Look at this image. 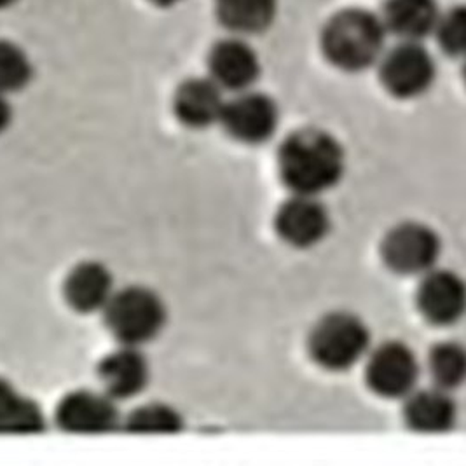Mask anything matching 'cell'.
Wrapping results in <instances>:
<instances>
[{"label":"cell","instance_id":"obj_19","mask_svg":"<svg viewBox=\"0 0 466 466\" xmlns=\"http://www.w3.org/2000/svg\"><path fill=\"white\" fill-rule=\"evenodd\" d=\"M44 430L41 409L0 381V433H37Z\"/></svg>","mask_w":466,"mask_h":466},{"label":"cell","instance_id":"obj_10","mask_svg":"<svg viewBox=\"0 0 466 466\" xmlns=\"http://www.w3.org/2000/svg\"><path fill=\"white\" fill-rule=\"evenodd\" d=\"M278 236L294 248H311L330 229V215L319 196L294 194L276 212Z\"/></svg>","mask_w":466,"mask_h":466},{"label":"cell","instance_id":"obj_13","mask_svg":"<svg viewBox=\"0 0 466 466\" xmlns=\"http://www.w3.org/2000/svg\"><path fill=\"white\" fill-rule=\"evenodd\" d=\"M98 378L108 397L127 400L140 395L147 388L150 367L146 355L137 346L121 344L98 365Z\"/></svg>","mask_w":466,"mask_h":466},{"label":"cell","instance_id":"obj_15","mask_svg":"<svg viewBox=\"0 0 466 466\" xmlns=\"http://www.w3.org/2000/svg\"><path fill=\"white\" fill-rule=\"evenodd\" d=\"M114 292V276L106 264L96 260L77 264L65 279V299L77 313L104 311Z\"/></svg>","mask_w":466,"mask_h":466},{"label":"cell","instance_id":"obj_5","mask_svg":"<svg viewBox=\"0 0 466 466\" xmlns=\"http://www.w3.org/2000/svg\"><path fill=\"white\" fill-rule=\"evenodd\" d=\"M380 79L384 89L400 100L423 96L437 79V65L421 43H402L380 60Z\"/></svg>","mask_w":466,"mask_h":466},{"label":"cell","instance_id":"obj_23","mask_svg":"<svg viewBox=\"0 0 466 466\" xmlns=\"http://www.w3.org/2000/svg\"><path fill=\"white\" fill-rule=\"evenodd\" d=\"M433 35L437 37L445 55L461 56L465 53L466 46L465 7H454L447 13H442Z\"/></svg>","mask_w":466,"mask_h":466},{"label":"cell","instance_id":"obj_1","mask_svg":"<svg viewBox=\"0 0 466 466\" xmlns=\"http://www.w3.org/2000/svg\"><path fill=\"white\" fill-rule=\"evenodd\" d=\"M344 150L325 129L302 127L278 150V171L292 194L319 196L336 187L344 175Z\"/></svg>","mask_w":466,"mask_h":466},{"label":"cell","instance_id":"obj_25","mask_svg":"<svg viewBox=\"0 0 466 466\" xmlns=\"http://www.w3.org/2000/svg\"><path fill=\"white\" fill-rule=\"evenodd\" d=\"M147 2L154 4L156 7H173V5H177L182 0H147Z\"/></svg>","mask_w":466,"mask_h":466},{"label":"cell","instance_id":"obj_2","mask_svg":"<svg viewBox=\"0 0 466 466\" xmlns=\"http://www.w3.org/2000/svg\"><path fill=\"white\" fill-rule=\"evenodd\" d=\"M386 28L381 16L350 7L336 13L321 30V53L342 72L359 74L380 64L386 49Z\"/></svg>","mask_w":466,"mask_h":466},{"label":"cell","instance_id":"obj_20","mask_svg":"<svg viewBox=\"0 0 466 466\" xmlns=\"http://www.w3.org/2000/svg\"><path fill=\"white\" fill-rule=\"evenodd\" d=\"M125 426L127 433L137 435H175L180 433L186 426L184 416L168 403L150 402L137 407L127 420Z\"/></svg>","mask_w":466,"mask_h":466},{"label":"cell","instance_id":"obj_12","mask_svg":"<svg viewBox=\"0 0 466 466\" xmlns=\"http://www.w3.org/2000/svg\"><path fill=\"white\" fill-rule=\"evenodd\" d=\"M416 302L424 319L433 325H452L463 317L466 306L465 281L447 269L424 273Z\"/></svg>","mask_w":466,"mask_h":466},{"label":"cell","instance_id":"obj_9","mask_svg":"<svg viewBox=\"0 0 466 466\" xmlns=\"http://www.w3.org/2000/svg\"><path fill=\"white\" fill-rule=\"evenodd\" d=\"M56 423L68 433L102 435L121 426V414L116 400L106 391L77 390L58 403Z\"/></svg>","mask_w":466,"mask_h":466},{"label":"cell","instance_id":"obj_8","mask_svg":"<svg viewBox=\"0 0 466 466\" xmlns=\"http://www.w3.org/2000/svg\"><path fill=\"white\" fill-rule=\"evenodd\" d=\"M220 125L236 142L260 146L275 137L279 108L269 95L247 89L226 102Z\"/></svg>","mask_w":466,"mask_h":466},{"label":"cell","instance_id":"obj_21","mask_svg":"<svg viewBox=\"0 0 466 466\" xmlns=\"http://www.w3.org/2000/svg\"><path fill=\"white\" fill-rule=\"evenodd\" d=\"M428 370L435 386L454 390L461 386L466 376V351L460 342H441L430 351Z\"/></svg>","mask_w":466,"mask_h":466},{"label":"cell","instance_id":"obj_4","mask_svg":"<svg viewBox=\"0 0 466 466\" xmlns=\"http://www.w3.org/2000/svg\"><path fill=\"white\" fill-rule=\"evenodd\" d=\"M370 348V330L363 319L348 311L325 315L313 327L308 350L317 365L330 372L359 365Z\"/></svg>","mask_w":466,"mask_h":466},{"label":"cell","instance_id":"obj_7","mask_svg":"<svg viewBox=\"0 0 466 466\" xmlns=\"http://www.w3.org/2000/svg\"><path fill=\"white\" fill-rule=\"evenodd\" d=\"M365 380L382 399H405L420 381V361L402 340H388L378 346L367 361Z\"/></svg>","mask_w":466,"mask_h":466},{"label":"cell","instance_id":"obj_11","mask_svg":"<svg viewBox=\"0 0 466 466\" xmlns=\"http://www.w3.org/2000/svg\"><path fill=\"white\" fill-rule=\"evenodd\" d=\"M210 79L224 91L252 89L260 77V60L250 44L241 37L218 41L208 55Z\"/></svg>","mask_w":466,"mask_h":466},{"label":"cell","instance_id":"obj_22","mask_svg":"<svg viewBox=\"0 0 466 466\" xmlns=\"http://www.w3.org/2000/svg\"><path fill=\"white\" fill-rule=\"evenodd\" d=\"M34 66L28 53L13 41H0V93L9 95L30 85Z\"/></svg>","mask_w":466,"mask_h":466},{"label":"cell","instance_id":"obj_14","mask_svg":"<svg viewBox=\"0 0 466 466\" xmlns=\"http://www.w3.org/2000/svg\"><path fill=\"white\" fill-rule=\"evenodd\" d=\"M224 106V89L215 85L210 77H194L182 83L173 98V110L178 121L194 129L220 123Z\"/></svg>","mask_w":466,"mask_h":466},{"label":"cell","instance_id":"obj_6","mask_svg":"<svg viewBox=\"0 0 466 466\" xmlns=\"http://www.w3.org/2000/svg\"><path fill=\"white\" fill-rule=\"evenodd\" d=\"M381 255L393 273L423 276L439 260L441 238L421 222H403L384 236Z\"/></svg>","mask_w":466,"mask_h":466},{"label":"cell","instance_id":"obj_3","mask_svg":"<svg viewBox=\"0 0 466 466\" xmlns=\"http://www.w3.org/2000/svg\"><path fill=\"white\" fill-rule=\"evenodd\" d=\"M110 334L127 346H137L156 339L168 319L161 296L142 285L116 290L104 309Z\"/></svg>","mask_w":466,"mask_h":466},{"label":"cell","instance_id":"obj_18","mask_svg":"<svg viewBox=\"0 0 466 466\" xmlns=\"http://www.w3.org/2000/svg\"><path fill=\"white\" fill-rule=\"evenodd\" d=\"M215 13L234 35H258L273 26L278 0H215Z\"/></svg>","mask_w":466,"mask_h":466},{"label":"cell","instance_id":"obj_24","mask_svg":"<svg viewBox=\"0 0 466 466\" xmlns=\"http://www.w3.org/2000/svg\"><path fill=\"white\" fill-rule=\"evenodd\" d=\"M13 121V106L7 100V95L0 93V135L11 127Z\"/></svg>","mask_w":466,"mask_h":466},{"label":"cell","instance_id":"obj_16","mask_svg":"<svg viewBox=\"0 0 466 466\" xmlns=\"http://www.w3.org/2000/svg\"><path fill=\"white\" fill-rule=\"evenodd\" d=\"M441 15L437 0H386L381 22L402 43H423L433 35Z\"/></svg>","mask_w":466,"mask_h":466},{"label":"cell","instance_id":"obj_17","mask_svg":"<svg viewBox=\"0 0 466 466\" xmlns=\"http://www.w3.org/2000/svg\"><path fill=\"white\" fill-rule=\"evenodd\" d=\"M403 420L409 428L418 433H445L456 424L458 407L449 391L439 386L414 390L409 397H405Z\"/></svg>","mask_w":466,"mask_h":466},{"label":"cell","instance_id":"obj_26","mask_svg":"<svg viewBox=\"0 0 466 466\" xmlns=\"http://www.w3.org/2000/svg\"><path fill=\"white\" fill-rule=\"evenodd\" d=\"M16 2H18V0H0V11L13 7Z\"/></svg>","mask_w":466,"mask_h":466}]
</instances>
